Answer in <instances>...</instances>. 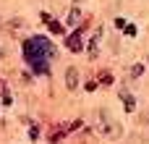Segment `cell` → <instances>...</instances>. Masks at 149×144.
<instances>
[{"label":"cell","mask_w":149,"mask_h":144,"mask_svg":"<svg viewBox=\"0 0 149 144\" xmlns=\"http://www.w3.org/2000/svg\"><path fill=\"white\" fill-rule=\"evenodd\" d=\"M120 100H123V105H126V113H134V108H136V100H134L128 92H120Z\"/></svg>","instance_id":"obj_4"},{"label":"cell","mask_w":149,"mask_h":144,"mask_svg":"<svg viewBox=\"0 0 149 144\" xmlns=\"http://www.w3.org/2000/svg\"><path fill=\"white\" fill-rule=\"evenodd\" d=\"M24 55H26V63L34 73H47L50 60L58 58V50L47 37H29L24 42Z\"/></svg>","instance_id":"obj_1"},{"label":"cell","mask_w":149,"mask_h":144,"mask_svg":"<svg viewBox=\"0 0 149 144\" xmlns=\"http://www.w3.org/2000/svg\"><path fill=\"white\" fill-rule=\"evenodd\" d=\"M141 73H144V66H141V63H136V66L131 68V76H141Z\"/></svg>","instance_id":"obj_8"},{"label":"cell","mask_w":149,"mask_h":144,"mask_svg":"<svg viewBox=\"0 0 149 144\" xmlns=\"http://www.w3.org/2000/svg\"><path fill=\"white\" fill-rule=\"evenodd\" d=\"M47 26H50V31H52V34H63V26H60L58 21H52V18H50V21H47Z\"/></svg>","instance_id":"obj_7"},{"label":"cell","mask_w":149,"mask_h":144,"mask_svg":"<svg viewBox=\"0 0 149 144\" xmlns=\"http://www.w3.org/2000/svg\"><path fill=\"white\" fill-rule=\"evenodd\" d=\"M126 34L128 37H136V26H126Z\"/></svg>","instance_id":"obj_11"},{"label":"cell","mask_w":149,"mask_h":144,"mask_svg":"<svg viewBox=\"0 0 149 144\" xmlns=\"http://www.w3.org/2000/svg\"><path fill=\"white\" fill-rule=\"evenodd\" d=\"M65 45H68V50L79 52V50H81V29H79V31H73V34L65 39Z\"/></svg>","instance_id":"obj_2"},{"label":"cell","mask_w":149,"mask_h":144,"mask_svg":"<svg viewBox=\"0 0 149 144\" xmlns=\"http://www.w3.org/2000/svg\"><path fill=\"white\" fill-rule=\"evenodd\" d=\"M100 81H102V84H110L113 79H110V73H107V71H102V73H100Z\"/></svg>","instance_id":"obj_9"},{"label":"cell","mask_w":149,"mask_h":144,"mask_svg":"<svg viewBox=\"0 0 149 144\" xmlns=\"http://www.w3.org/2000/svg\"><path fill=\"white\" fill-rule=\"evenodd\" d=\"M100 34H102V31H97V34L92 37V42H89V55H92V58L97 55V45H100Z\"/></svg>","instance_id":"obj_5"},{"label":"cell","mask_w":149,"mask_h":144,"mask_svg":"<svg viewBox=\"0 0 149 144\" xmlns=\"http://www.w3.org/2000/svg\"><path fill=\"white\" fill-rule=\"evenodd\" d=\"M0 58H3V45H0Z\"/></svg>","instance_id":"obj_12"},{"label":"cell","mask_w":149,"mask_h":144,"mask_svg":"<svg viewBox=\"0 0 149 144\" xmlns=\"http://www.w3.org/2000/svg\"><path fill=\"white\" fill-rule=\"evenodd\" d=\"M79 18H81V13H79V8H71V13H68V26H73V24H79Z\"/></svg>","instance_id":"obj_6"},{"label":"cell","mask_w":149,"mask_h":144,"mask_svg":"<svg viewBox=\"0 0 149 144\" xmlns=\"http://www.w3.org/2000/svg\"><path fill=\"white\" fill-rule=\"evenodd\" d=\"M65 87H68V89H76V87H79V71H76V68H68V71H65Z\"/></svg>","instance_id":"obj_3"},{"label":"cell","mask_w":149,"mask_h":144,"mask_svg":"<svg viewBox=\"0 0 149 144\" xmlns=\"http://www.w3.org/2000/svg\"><path fill=\"white\" fill-rule=\"evenodd\" d=\"M10 102H13V100H10V92L3 89V105H10Z\"/></svg>","instance_id":"obj_10"}]
</instances>
